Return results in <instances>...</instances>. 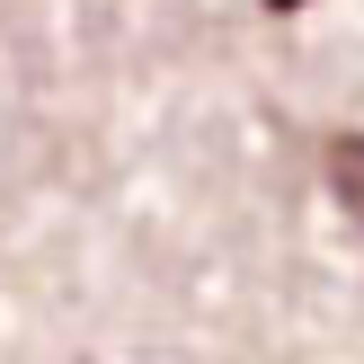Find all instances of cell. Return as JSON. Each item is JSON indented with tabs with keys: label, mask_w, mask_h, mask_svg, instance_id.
Listing matches in <instances>:
<instances>
[{
	"label": "cell",
	"mask_w": 364,
	"mask_h": 364,
	"mask_svg": "<svg viewBox=\"0 0 364 364\" xmlns=\"http://www.w3.org/2000/svg\"><path fill=\"white\" fill-rule=\"evenodd\" d=\"M320 169H329V196L364 223V134H329V151H320Z\"/></svg>",
	"instance_id": "cell-1"
},
{
	"label": "cell",
	"mask_w": 364,
	"mask_h": 364,
	"mask_svg": "<svg viewBox=\"0 0 364 364\" xmlns=\"http://www.w3.org/2000/svg\"><path fill=\"white\" fill-rule=\"evenodd\" d=\"M267 9H276V18H294V9H311V0H267Z\"/></svg>",
	"instance_id": "cell-2"
}]
</instances>
